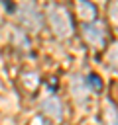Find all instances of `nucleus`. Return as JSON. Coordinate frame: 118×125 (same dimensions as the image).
<instances>
[{
  "instance_id": "f03ea898",
  "label": "nucleus",
  "mask_w": 118,
  "mask_h": 125,
  "mask_svg": "<svg viewBox=\"0 0 118 125\" xmlns=\"http://www.w3.org/2000/svg\"><path fill=\"white\" fill-rule=\"evenodd\" d=\"M20 20H22V23H24L28 29H31V31H35V29L41 27V16H39V12L35 10L33 4H24V6L20 8Z\"/></svg>"
},
{
  "instance_id": "6e6552de",
  "label": "nucleus",
  "mask_w": 118,
  "mask_h": 125,
  "mask_svg": "<svg viewBox=\"0 0 118 125\" xmlns=\"http://www.w3.org/2000/svg\"><path fill=\"white\" fill-rule=\"evenodd\" d=\"M104 115H106V121H108L110 125H118V117H116V109H114L112 105H108V107H106V111H104Z\"/></svg>"
},
{
  "instance_id": "1a4fd4ad",
  "label": "nucleus",
  "mask_w": 118,
  "mask_h": 125,
  "mask_svg": "<svg viewBox=\"0 0 118 125\" xmlns=\"http://www.w3.org/2000/svg\"><path fill=\"white\" fill-rule=\"evenodd\" d=\"M108 61H110V64H112L114 68H118V43L108 51Z\"/></svg>"
},
{
  "instance_id": "f257e3e1",
  "label": "nucleus",
  "mask_w": 118,
  "mask_h": 125,
  "mask_svg": "<svg viewBox=\"0 0 118 125\" xmlns=\"http://www.w3.org/2000/svg\"><path fill=\"white\" fill-rule=\"evenodd\" d=\"M49 23H51V29L57 37H69L73 35V20H71V14L65 6H49Z\"/></svg>"
},
{
  "instance_id": "9d476101",
  "label": "nucleus",
  "mask_w": 118,
  "mask_h": 125,
  "mask_svg": "<svg viewBox=\"0 0 118 125\" xmlns=\"http://www.w3.org/2000/svg\"><path fill=\"white\" fill-rule=\"evenodd\" d=\"M110 20H112L114 27L118 29V2H112L110 4Z\"/></svg>"
},
{
  "instance_id": "0eeeda50",
  "label": "nucleus",
  "mask_w": 118,
  "mask_h": 125,
  "mask_svg": "<svg viewBox=\"0 0 118 125\" xmlns=\"http://www.w3.org/2000/svg\"><path fill=\"white\" fill-rule=\"evenodd\" d=\"M12 31V41L20 47V49H30V41H28V37L22 33V31H18V29H10Z\"/></svg>"
},
{
  "instance_id": "20e7f679",
  "label": "nucleus",
  "mask_w": 118,
  "mask_h": 125,
  "mask_svg": "<svg viewBox=\"0 0 118 125\" xmlns=\"http://www.w3.org/2000/svg\"><path fill=\"white\" fill-rule=\"evenodd\" d=\"M41 111H43V115L49 117L53 123H61V119H63V113H61V102H59L55 96H51V98H47V100L41 102Z\"/></svg>"
},
{
  "instance_id": "7ed1b4c3",
  "label": "nucleus",
  "mask_w": 118,
  "mask_h": 125,
  "mask_svg": "<svg viewBox=\"0 0 118 125\" xmlns=\"http://www.w3.org/2000/svg\"><path fill=\"white\" fill-rule=\"evenodd\" d=\"M83 33H85V39H87L90 45L102 47L104 41H106L104 27H102L100 23H85V25H83Z\"/></svg>"
},
{
  "instance_id": "f8f14e48",
  "label": "nucleus",
  "mask_w": 118,
  "mask_h": 125,
  "mask_svg": "<svg viewBox=\"0 0 118 125\" xmlns=\"http://www.w3.org/2000/svg\"><path fill=\"white\" fill-rule=\"evenodd\" d=\"M30 125H45V123H43V119H41V117H33Z\"/></svg>"
},
{
  "instance_id": "423d86ee",
  "label": "nucleus",
  "mask_w": 118,
  "mask_h": 125,
  "mask_svg": "<svg viewBox=\"0 0 118 125\" xmlns=\"http://www.w3.org/2000/svg\"><path fill=\"white\" fill-rule=\"evenodd\" d=\"M22 86H24L26 92L35 94V90L39 88V76H37L35 72H24V76H22Z\"/></svg>"
},
{
  "instance_id": "9b49d317",
  "label": "nucleus",
  "mask_w": 118,
  "mask_h": 125,
  "mask_svg": "<svg viewBox=\"0 0 118 125\" xmlns=\"http://www.w3.org/2000/svg\"><path fill=\"white\" fill-rule=\"evenodd\" d=\"M87 82H88V84H90V86H92V88H94L96 92H98V90L102 88V80H100V78H98L96 74H88V80H87Z\"/></svg>"
},
{
  "instance_id": "39448f33",
  "label": "nucleus",
  "mask_w": 118,
  "mask_h": 125,
  "mask_svg": "<svg viewBox=\"0 0 118 125\" xmlns=\"http://www.w3.org/2000/svg\"><path fill=\"white\" fill-rule=\"evenodd\" d=\"M77 14H79V18H81L85 23H90V21H94V18H96V8H94L92 2L79 0V2H77Z\"/></svg>"
}]
</instances>
